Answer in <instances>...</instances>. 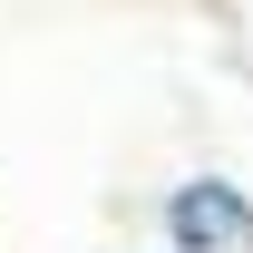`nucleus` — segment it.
<instances>
[{
  "label": "nucleus",
  "instance_id": "f257e3e1",
  "mask_svg": "<svg viewBox=\"0 0 253 253\" xmlns=\"http://www.w3.org/2000/svg\"><path fill=\"white\" fill-rule=\"evenodd\" d=\"M175 244L185 253H234V244H253V205L234 185H185L175 195Z\"/></svg>",
  "mask_w": 253,
  "mask_h": 253
}]
</instances>
